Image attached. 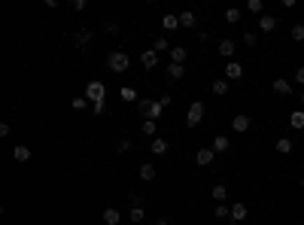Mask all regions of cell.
Returning <instances> with one entry per match:
<instances>
[{
    "mask_svg": "<svg viewBox=\"0 0 304 225\" xmlns=\"http://www.w3.org/2000/svg\"><path fill=\"white\" fill-rule=\"evenodd\" d=\"M228 146H231V143H228V137H225V134L213 137V152H216V155H219V152H228Z\"/></svg>",
    "mask_w": 304,
    "mask_h": 225,
    "instance_id": "cell-23",
    "label": "cell"
},
{
    "mask_svg": "<svg viewBox=\"0 0 304 225\" xmlns=\"http://www.w3.org/2000/svg\"><path fill=\"white\" fill-rule=\"evenodd\" d=\"M256 25H258V31H262V33H271V31L277 28V18H274V16H258Z\"/></svg>",
    "mask_w": 304,
    "mask_h": 225,
    "instance_id": "cell-10",
    "label": "cell"
},
{
    "mask_svg": "<svg viewBox=\"0 0 304 225\" xmlns=\"http://www.w3.org/2000/svg\"><path fill=\"white\" fill-rule=\"evenodd\" d=\"M155 225H167V219H155Z\"/></svg>",
    "mask_w": 304,
    "mask_h": 225,
    "instance_id": "cell-40",
    "label": "cell"
},
{
    "mask_svg": "<svg viewBox=\"0 0 304 225\" xmlns=\"http://www.w3.org/2000/svg\"><path fill=\"white\" fill-rule=\"evenodd\" d=\"M140 64L146 67V70H155V67H159V52L155 49H143L140 52Z\"/></svg>",
    "mask_w": 304,
    "mask_h": 225,
    "instance_id": "cell-5",
    "label": "cell"
},
{
    "mask_svg": "<svg viewBox=\"0 0 304 225\" xmlns=\"http://www.w3.org/2000/svg\"><path fill=\"white\" fill-rule=\"evenodd\" d=\"M274 149H277V152H280V155H289V152H292V149H295V143H292V140H289V137H280V140H277V143H274Z\"/></svg>",
    "mask_w": 304,
    "mask_h": 225,
    "instance_id": "cell-19",
    "label": "cell"
},
{
    "mask_svg": "<svg viewBox=\"0 0 304 225\" xmlns=\"http://www.w3.org/2000/svg\"><path fill=\"white\" fill-rule=\"evenodd\" d=\"M225 21H228V25H240V9L238 6L225 9Z\"/></svg>",
    "mask_w": 304,
    "mask_h": 225,
    "instance_id": "cell-26",
    "label": "cell"
},
{
    "mask_svg": "<svg viewBox=\"0 0 304 225\" xmlns=\"http://www.w3.org/2000/svg\"><path fill=\"white\" fill-rule=\"evenodd\" d=\"M161 25H164V31H176L179 28V16H164Z\"/></svg>",
    "mask_w": 304,
    "mask_h": 225,
    "instance_id": "cell-27",
    "label": "cell"
},
{
    "mask_svg": "<svg viewBox=\"0 0 304 225\" xmlns=\"http://www.w3.org/2000/svg\"><path fill=\"white\" fill-rule=\"evenodd\" d=\"M246 9H250V13H256V16H265V3H262V0H250V3H246Z\"/></svg>",
    "mask_w": 304,
    "mask_h": 225,
    "instance_id": "cell-29",
    "label": "cell"
},
{
    "mask_svg": "<svg viewBox=\"0 0 304 225\" xmlns=\"http://www.w3.org/2000/svg\"><path fill=\"white\" fill-rule=\"evenodd\" d=\"M246 216H250V207H246L243 201H238V204H231V222H243Z\"/></svg>",
    "mask_w": 304,
    "mask_h": 225,
    "instance_id": "cell-9",
    "label": "cell"
},
{
    "mask_svg": "<svg viewBox=\"0 0 304 225\" xmlns=\"http://www.w3.org/2000/svg\"><path fill=\"white\" fill-rule=\"evenodd\" d=\"M152 49H155V52H167V49H174V46H167V40H164V37H159V40L152 43Z\"/></svg>",
    "mask_w": 304,
    "mask_h": 225,
    "instance_id": "cell-31",
    "label": "cell"
},
{
    "mask_svg": "<svg viewBox=\"0 0 304 225\" xmlns=\"http://www.w3.org/2000/svg\"><path fill=\"white\" fill-rule=\"evenodd\" d=\"M250 125H253V119H250V116H243V112H238V116L231 119V128L238 131V134H246V131H250Z\"/></svg>",
    "mask_w": 304,
    "mask_h": 225,
    "instance_id": "cell-6",
    "label": "cell"
},
{
    "mask_svg": "<svg viewBox=\"0 0 304 225\" xmlns=\"http://www.w3.org/2000/svg\"><path fill=\"white\" fill-rule=\"evenodd\" d=\"M116 149H119V152H128V149H131V140H122V143L116 146Z\"/></svg>",
    "mask_w": 304,
    "mask_h": 225,
    "instance_id": "cell-39",
    "label": "cell"
},
{
    "mask_svg": "<svg viewBox=\"0 0 304 225\" xmlns=\"http://www.w3.org/2000/svg\"><path fill=\"white\" fill-rule=\"evenodd\" d=\"M201 119H204V104H201V100H192V104H189V112H186V125L195 128V125H201Z\"/></svg>",
    "mask_w": 304,
    "mask_h": 225,
    "instance_id": "cell-3",
    "label": "cell"
},
{
    "mask_svg": "<svg viewBox=\"0 0 304 225\" xmlns=\"http://www.w3.org/2000/svg\"><path fill=\"white\" fill-rule=\"evenodd\" d=\"M155 131H159V122H152V119H146L140 125V134H143V137H149V140H155Z\"/></svg>",
    "mask_w": 304,
    "mask_h": 225,
    "instance_id": "cell-15",
    "label": "cell"
},
{
    "mask_svg": "<svg viewBox=\"0 0 304 225\" xmlns=\"http://www.w3.org/2000/svg\"><path fill=\"white\" fill-rule=\"evenodd\" d=\"M149 152H152V155H164V152H167V140H164V137H155V140L149 143Z\"/></svg>",
    "mask_w": 304,
    "mask_h": 225,
    "instance_id": "cell-22",
    "label": "cell"
},
{
    "mask_svg": "<svg viewBox=\"0 0 304 225\" xmlns=\"http://www.w3.org/2000/svg\"><path fill=\"white\" fill-rule=\"evenodd\" d=\"M213 159H216V152H213V146H204V149H198V155H195V161H198L201 167L213 164Z\"/></svg>",
    "mask_w": 304,
    "mask_h": 225,
    "instance_id": "cell-8",
    "label": "cell"
},
{
    "mask_svg": "<svg viewBox=\"0 0 304 225\" xmlns=\"http://www.w3.org/2000/svg\"><path fill=\"white\" fill-rule=\"evenodd\" d=\"M186 58H189V49H183V46L171 49V64H186Z\"/></svg>",
    "mask_w": 304,
    "mask_h": 225,
    "instance_id": "cell-16",
    "label": "cell"
},
{
    "mask_svg": "<svg viewBox=\"0 0 304 225\" xmlns=\"http://www.w3.org/2000/svg\"><path fill=\"white\" fill-rule=\"evenodd\" d=\"M292 40H295V43L304 40V25H292Z\"/></svg>",
    "mask_w": 304,
    "mask_h": 225,
    "instance_id": "cell-32",
    "label": "cell"
},
{
    "mask_svg": "<svg viewBox=\"0 0 304 225\" xmlns=\"http://www.w3.org/2000/svg\"><path fill=\"white\" fill-rule=\"evenodd\" d=\"M292 80H295L298 85H304V67H298V70H295V73H292Z\"/></svg>",
    "mask_w": 304,
    "mask_h": 225,
    "instance_id": "cell-37",
    "label": "cell"
},
{
    "mask_svg": "<svg viewBox=\"0 0 304 225\" xmlns=\"http://www.w3.org/2000/svg\"><path fill=\"white\" fill-rule=\"evenodd\" d=\"M225 80H228V82H240V76H243V67H240V61H228V64H225Z\"/></svg>",
    "mask_w": 304,
    "mask_h": 225,
    "instance_id": "cell-4",
    "label": "cell"
},
{
    "mask_svg": "<svg viewBox=\"0 0 304 225\" xmlns=\"http://www.w3.org/2000/svg\"><path fill=\"white\" fill-rule=\"evenodd\" d=\"M73 40H76V46H80V49H82V46H88V40H92V28L76 31V37H73Z\"/></svg>",
    "mask_w": 304,
    "mask_h": 225,
    "instance_id": "cell-24",
    "label": "cell"
},
{
    "mask_svg": "<svg viewBox=\"0 0 304 225\" xmlns=\"http://www.w3.org/2000/svg\"><path fill=\"white\" fill-rule=\"evenodd\" d=\"M210 92L216 95V97H225V95H228V80H225V76H222V80H213L210 82Z\"/></svg>",
    "mask_w": 304,
    "mask_h": 225,
    "instance_id": "cell-11",
    "label": "cell"
},
{
    "mask_svg": "<svg viewBox=\"0 0 304 225\" xmlns=\"http://www.w3.org/2000/svg\"><path fill=\"white\" fill-rule=\"evenodd\" d=\"M274 92H277V95H286V97H289V95H292V82L280 76V80H274Z\"/></svg>",
    "mask_w": 304,
    "mask_h": 225,
    "instance_id": "cell-20",
    "label": "cell"
},
{
    "mask_svg": "<svg viewBox=\"0 0 304 225\" xmlns=\"http://www.w3.org/2000/svg\"><path fill=\"white\" fill-rule=\"evenodd\" d=\"M70 9H76V13H82V9H85V0H73V3H70Z\"/></svg>",
    "mask_w": 304,
    "mask_h": 225,
    "instance_id": "cell-38",
    "label": "cell"
},
{
    "mask_svg": "<svg viewBox=\"0 0 304 225\" xmlns=\"http://www.w3.org/2000/svg\"><path fill=\"white\" fill-rule=\"evenodd\" d=\"M216 52L222 55V58H234V52H238V43H234V40H219Z\"/></svg>",
    "mask_w": 304,
    "mask_h": 225,
    "instance_id": "cell-7",
    "label": "cell"
},
{
    "mask_svg": "<svg viewBox=\"0 0 304 225\" xmlns=\"http://www.w3.org/2000/svg\"><path fill=\"white\" fill-rule=\"evenodd\" d=\"M85 97L92 100V104H100V100L107 97V85L100 82V80H92V82L85 85Z\"/></svg>",
    "mask_w": 304,
    "mask_h": 225,
    "instance_id": "cell-2",
    "label": "cell"
},
{
    "mask_svg": "<svg viewBox=\"0 0 304 225\" xmlns=\"http://www.w3.org/2000/svg\"><path fill=\"white\" fill-rule=\"evenodd\" d=\"M213 216H216V219H228V216H231V207H225V204H216V210H213Z\"/></svg>",
    "mask_w": 304,
    "mask_h": 225,
    "instance_id": "cell-30",
    "label": "cell"
},
{
    "mask_svg": "<svg viewBox=\"0 0 304 225\" xmlns=\"http://www.w3.org/2000/svg\"><path fill=\"white\" fill-rule=\"evenodd\" d=\"M155 174H159V171H155V164H152V161L140 164V179H143V183H152V179H155Z\"/></svg>",
    "mask_w": 304,
    "mask_h": 225,
    "instance_id": "cell-12",
    "label": "cell"
},
{
    "mask_svg": "<svg viewBox=\"0 0 304 225\" xmlns=\"http://www.w3.org/2000/svg\"><path fill=\"white\" fill-rule=\"evenodd\" d=\"M128 219H131V222H137V225H140V222L146 219V210H143V207H131V213H128Z\"/></svg>",
    "mask_w": 304,
    "mask_h": 225,
    "instance_id": "cell-28",
    "label": "cell"
},
{
    "mask_svg": "<svg viewBox=\"0 0 304 225\" xmlns=\"http://www.w3.org/2000/svg\"><path fill=\"white\" fill-rule=\"evenodd\" d=\"M31 146H13V159L16 161H31Z\"/></svg>",
    "mask_w": 304,
    "mask_h": 225,
    "instance_id": "cell-18",
    "label": "cell"
},
{
    "mask_svg": "<svg viewBox=\"0 0 304 225\" xmlns=\"http://www.w3.org/2000/svg\"><path fill=\"white\" fill-rule=\"evenodd\" d=\"M243 43H246V46H256V43H258V37H256L253 31H246V33H243Z\"/></svg>",
    "mask_w": 304,
    "mask_h": 225,
    "instance_id": "cell-34",
    "label": "cell"
},
{
    "mask_svg": "<svg viewBox=\"0 0 304 225\" xmlns=\"http://www.w3.org/2000/svg\"><path fill=\"white\" fill-rule=\"evenodd\" d=\"M210 195H213V201H216V204H222V201L228 198V189H225L222 183H216V186H213V192H210Z\"/></svg>",
    "mask_w": 304,
    "mask_h": 225,
    "instance_id": "cell-25",
    "label": "cell"
},
{
    "mask_svg": "<svg viewBox=\"0 0 304 225\" xmlns=\"http://www.w3.org/2000/svg\"><path fill=\"white\" fill-rule=\"evenodd\" d=\"M119 222H122V213L116 207H107L104 210V225H119Z\"/></svg>",
    "mask_w": 304,
    "mask_h": 225,
    "instance_id": "cell-17",
    "label": "cell"
},
{
    "mask_svg": "<svg viewBox=\"0 0 304 225\" xmlns=\"http://www.w3.org/2000/svg\"><path fill=\"white\" fill-rule=\"evenodd\" d=\"M198 16L192 13V9H186V13H179V28H195Z\"/></svg>",
    "mask_w": 304,
    "mask_h": 225,
    "instance_id": "cell-21",
    "label": "cell"
},
{
    "mask_svg": "<svg viewBox=\"0 0 304 225\" xmlns=\"http://www.w3.org/2000/svg\"><path fill=\"white\" fill-rule=\"evenodd\" d=\"M122 100H128V104H131V100H137V95H134V88H122Z\"/></svg>",
    "mask_w": 304,
    "mask_h": 225,
    "instance_id": "cell-35",
    "label": "cell"
},
{
    "mask_svg": "<svg viewBox=\"0 0 304 225\" xmlns=\"http://www.w3.org/2000/svg\"><path fill=\"white\" fill-rule=\"evenodd\" d=\"M70 107H73V110H85V107H88V97H73Z\"/></svg>",
    "mask_w": 304,
    "mask_h": 225,
    "instance_id": "cell-33",
    "label": "cell"
},
{
    "mask_svg": "<svg viewBox=\"0 0 304 225\" xmlns=\"http://www.w3.org/2000/svg\"><path fill=\"white\" fill-rule=\"evenodd\" d=\"M298 100H301V110H304V92H301V95H298Z\"/></svg>",
    "mask_w": 304,
    "mask_h": 225,
    "instance_id": "cell-41",
    "label": "cell"
},
{
    "mask_svg": "<svg viewBox=\"0 0 304 225\" xmlns=\"http://www.w3.org/2000/svg\"><path fill=\"white\" fill-rule=\"evenodd\" d=\"M289 128L304 131V110H292V116H289Z\"/></svg>",
    "mask_w": 304,
    "mask_h": 225,
    "instance_id": "cell-14",
    "label": "cell"
},
{
    "mask_svg": "<svg viewBox=\"0 0 304 225\" xmlns=\"http://www.w3.org/2000/svg\"><path fill=\"white\" fill-rule=\"evenodd\" d=\"M164 73H167V80H174V82H176V80H183L186 64H167V70H164Z\"/></svg>",
    "mask_w": 304,
    "mask_h": 225,
    "instance_id": "cell-13",
    "label": "cell"
},
{
    "mask_svg": "<svg viewBox=\"0 0 304 225\" xmlns=\"http://www.w3.org/2000/svg\"><path fill=\"white\" fill-rule=\"evenodd\" d=\"M107 64H110V70L112 73H125L128 70V64H131V58L122 49H116V52H110V58H107Z\"/></svg>",
    "mask_w": 304,
    "mask_h": 225,
    "instance_id": "cell-1",
    "label": "cell"
},
{
    "mask_svg": "<svg viewBox=\"0 0 304 225\" xmlns=\"http://www.w3.org/2000/svg\"><path fill=\"white\" fill-rule=\"evenodd\" d=\"M92 112H95V116H104V112H107V104H104V100H100V104H92Z\"/></svg>",
    "mask_w": 304,
    "mask_h": 225,
    "instance_id": "cell-36",
    "label": "cell"
}]
</instances>
